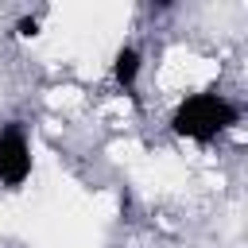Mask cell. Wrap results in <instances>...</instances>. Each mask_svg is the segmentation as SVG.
<instances>
[{"instance_id":"1","label":"cell","mask_w":248,"mask_h":248,"mask_svg":"<svg viewBox=\"0 0 248 248\" xmlns=\"http://www.w3.org/2000/svg\"><path fill=\"white\" fill-rule=\"evenodd\" d=\"M236 120V108L217 97V93H198V97H186L174 112V132L178 136H190V140H213L217 132H225L229 124Z\"/></svg>"},{"instance_id":"3","label":"cell","mask_w":248,"mask_h":248,"mask_svg":"<svg viewBox=\"0 0 248 248\" xmlns=\"http://www.w3.org/2000/svg\"><path fill=\"white\" fill-rule=\"evenodd\" d=\"M136 74H140V54H136L132 46H124V50L116 54V81H120V85H132Z\"/></svg>"},{"instance_id":"4","label":"cell","mask_w":248,"mask_h":248,"mask_svg":"<svg viewBox=\"0 0 248 248\" xmlns=\"http://www.w3.org/2000/svg\"><path fill=\"white\" fill-rule=\"evenodd\" d=\"M19 35H27V39L39 35V19H35V16H31V19H19Z\"/></svg>"},{"instance_id":"2","label":"cell","mask_w":248,"mask_h":248,"mask_svg":"<svg viewBox=\"0 0 248 248\" xmlns=\"http://www.w3.org/2000/svg\"><path fill=\"white\" fill-rule=\"evenodd\" d=\"M31 170V155H27V143L19 136V128H4L0 132V178L8 186H19Z\"/></svg>"}]
</instances>
